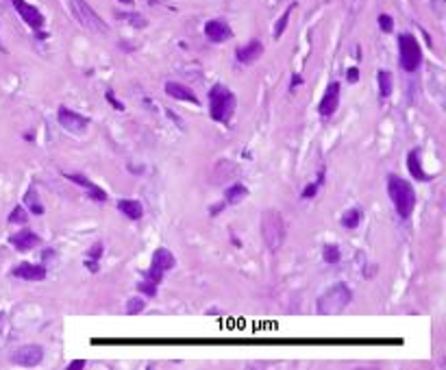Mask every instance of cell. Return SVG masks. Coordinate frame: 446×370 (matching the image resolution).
I'll return each instance as SVG.
<instances>
[{"label":"cell","instance_id":"6da1fadb","mask_svg":"<svg viewBox=\"0 0 446 370\" xmlns=\"http://www.w3.org/2000/svg\"><path fill=\"white\" fill-rule=\"evenodd\" d=\"M387 194H390V200H392L396 214L403 220L412 218L414 207H416V194H414L412 183L403 177H398V174H390L387 177Z\"/></svg>","mask_w":446,"mask_h":370},{"label":"cell","instance_id":"7a4b0ae2","mask_svg":"<svg viewBox=\"0 0 446 370\" xmlns=\"http://www.w3.org/2000/svg\"><path fill=\"white\" fill-rule=\"evenodd\" d=\"M287 237V227L283 216L277 209H266L261 214V239L270 253H277Z\"/></svg>","mask_w":446,"mask_h":370},{"label":"cell","instance_id":"3957f363","mask_svg":"<svg viewBox=\"0 0 446 370\" xmlns=\"http://www.w3.org/2000/svg\"><path fill=\"white\" fill-rule=\"evenodd\" d=\"M235 94L222 85V83H216V85L209 89V116H211L214 122H229L235 114Z\"/></svg>","mask_w":446,"mask_h":370},{"label":"cell","instance_id":"277c9868","mask_svg":"<svg viewBox=\"0 0 446 370\" xmlns=\"http://www.w3.org/2000/svg\"><path fill=\"white\" fill-rule=\"evenodd\" d=\"M353 301V292L346 283H335L316 303L318 313H338Z\"/></svg>","mask_w":446,"mask_h":370},{"label":"cell","instance_id":"5b68a950","mask_svg":"<svg viewBox=\"0 0 446 370\" xmlns=\"http://www.w3.org/2000/svg\"><path fill=\"white\" fill-rule=\"evenodd\" d=\"M398 59L400 68L405 72H416L422 63V48L418 40L412 33H400L398 35Z\"/></svg>","mask_w":446,"mask_h":370},{"label":"cell","instance_id":"8992f818","mask_svg":"<svg viewBox=\"0 0 446 370\" xmlns=\"http://www.w3.org/2000/svg\"><path fill=\"white\" fill-rule=\"evenodd\" d=\"M72 11H74L76 20L83 24L85 29L94 31V33H100V35H107V31H109L107 22L85 3V0H72Z\"/></svg>","mask_w":446,"mask_h":370},{"label":"cell","instance_id":"52a82bcc","mask_svg":"<svg viewBox=\"0 0 446 370\" xmlns=\"http://www.w3.org/2000/svg\"><path fill=\"white\" fill-rule=\"evenodd\" d=\"M57 122L61 128H66L72 135H83L89 128V118L83 114H76L68 107H59L57 109Z\"/></svg>","mask_w":446,"mask_h":370},{"label":"cell","instance_id":"ba28073f","mask_svg":"<svg viewBox=\"0 0 446 370\" xmlns=\"http://www.w3.org/2000/svg\"><path fill=\"white\" fill-rule=\"evenodd\" d=\"M340 98H342V85L338 81H331L324 89L320 105H318V114L322 118H331L340 107Z\"/></svg>","mask_w":446,"mask_h":370},{"label":"cell","instance_id":"9c48e42d","mask_svg":"<svg viewBox=\"0 0 446 370\" xmlns=\"http://www.w3.org/2000/svg\"><path fill=\"white\" fill-rule=\"evenodd\" d=\"M11 5L15 7V11L20 13V17L31 26L33 31H42V26L46 24V17H44V13L40 11L37 7L29 5L26 0H11Z\"/></svg>","mask_w":446,"mask_h":370},{"label":"cell","instance_id":"30bf717a","mask_svg":"<svg viewBox=\"0 0 446 370\" xmlns=\"http://www.w3.org/2000/svg\"><path fill=\"white\" fill-rule=\"evenodd\" d=\"M11 359H13V364L22 366V368H33V366H37L44 359V348L37 346V344L22 346V348H17L15 353L11 355Z\"/></svg>","mask_w":446,"mask_h":370},{"label":"cell","instance_id":"8fae6325","mask_svg":"<svg viewBox=\"0 0 446 370\" xmlns=\"http://www.w3.org/2000/svg\"><path fill=\"white\" fill-rule=\"evenodd\" d=\"M66 179L68 181H72L74 185H79V188H83L85 192H87V196H89V200H96V202H107V192L100 188V185H96L94 181H89L85 174H79V172H74V174H66Z\"/></svg>","mask_w":446,"mask_h":370},{"label":"cell","instance_id":"7c38bea8","mask_svg":"<svg viewBox=\"0 0 446 370\" xmlns=\"http://www.w3.org/2000/svg\"><path fill=\"white\" fill-rule=\"evenodd\" d=\"M11 274L15 276V279H22V281H44V279H46V274H48V270H46V266H42V264L22 262V264H17L13 268Z\"/></svg>","mask_w":446,"mask_h":370},{"label":"cell","instance_id":"4fadbf2b","mask_svg":"<svg viewBox=\"0 0 446 370\" xmlns=\"http://www.w3.org/2000/svg\"><path fill=\"white\" fill-rule=\"evenodd\" d=\"M205 35H207L209 42L224 44V42H229L231 37H233V31H231V26L226 24L224 20H209L205 24Z\"/></svg>","mask_w":446,"mask_h":370},{"label":"cell","instance_id":"5bb4252c","mask_svg":"<svg viewBox=\"0 0 446 370\" xmlns=\"http://www.w3.org/2000/svg\"><path fill=\"white\" fill-rule=\"evenodd\" d=\"M9 242H11V246L15 248V251L26 253V251H31V248L37 246L42 239H40V235L35 233V231H31V229H20L17 233H13L11 237H9Z\"/></svg>","mask_w":446,"mask_h":370},{"label":"cell","instance_id":"9a60e30c","mask_svg":"<svg viewBox=\"0 0 446 370\" xmlns=\"http://www.w3.org/2000/svg\"><path fill=\"white\" fill-rule=\"evenodd\" d=\"M261 54H263V44L259 40H250L248 44H244L242 48L235 50V59H238V63H242V66H250V63L257 61Z\"/></svg>","mask_w":446,"mask_h":370},{"label":"cell","instance_id":"2e32d148","mask_svg":"<svg viewBox=\"0 0 446 370\" xmlns=\"http://www.w3.org/2000/svg\"><path fill=\"white\" fill-rule=\"evenodd\" d=\"M163 91H166L168 96L177 98V100H185V103H192V105H198L200 100L198 96L194 94L192 87H187L185 83H174V81H168L166 85H163Z\"/></svg>","mask_w":446,"mask_h":370},{"label":"cell","instance_id":"e0dca14e","mask_svg":"<svg viewBox=\"0 0 446 370\" xmlns=\"http://www.w3.org/2000/svg\"><path fill=\"white\" fill-rule=\"evenodd\" d=\"M407 170L412 172V177L416 181H431L433 177L431 174H426L422 170V155H420V148H412V151L407 153Z\"/></svg>","mask_w":446,"mask_h":370},{"label":"cell","instance_id":"ac0fdd59","mask_svg":"<svg viewBox=\"0 0 446 370\" xmlns=\"http://www.w3.org/2000/svg\"><path fill=\"white\" fill-rule=\"evenodd\" d=\"M177 264L174 255H172V251H168V248H157V251L152 253V262H150V268H154V270H159L166 274L168 270H172Z\"/></svg>","mask_w":446,"mask_h":370},{"label":"cell","instance_id":"d6986e66","mask_svg":"<svg viewBox=\"0 0 446 370\" xmlns=\"http://www.w3.org/2000/svg\"><path fill=\"white\" fill-rule=\"evenodd\" d=\"M118 209H120V214L126 216L129 220H142V216H144V205L140 200H133V198L118 200Z\"/></svg>","mask_w":446,"mask_h":370},{"label":"cell","instance_id":"ffe728a7","mask_svg":"<svg viewBox=\"0 0 446 370\" xmlns=\"http://www.w3.org/2000/svg\"><path fill=\"white\" fill-rule=\"evenodd\" d=\"M248 196V188L244 183H233L224 192V202L226 205H240V202Z\"/></svg>","mask_w":446,"mask_h":370},{"label":"cell","instance_id":"44dd1931","mask_svg":"<svg viewBox=\"0 0 446 370\" xmlns=\"http://www.w3.org/2000/svg\"><path fill=\"white\" fill-rule=\"evenodd\" d=\"M24 205L35 216H42L44 214V205H42V198H40L37 188H35V185H31V188L24 192Z\"/></svg>","mask_w":446,"mask_h":370},{"label":"cell","instance_id":"7402d4cb","mask_svg":"<svg viewBox=\"0 0 446 370\" xmlns=\"http://www.w3.org/2000/svg\"><path fill=\"white\" fill-rule=\"evenodd\" d=\"M361 220H363V209L361 207H351V209H346L342 214L340 225L344 229H357L361 225Z\"/></svg>","mask_w":446,"mask_h":370},{"label":"cell","instance_id":"603a6c76","mask_svg":"<svg viewBox=\"0 0 446 370\" xmlns=\"http://www.w3.org/2000/svg\"><path fill=\"white\" fill-rule=\"evenodd\" d=\"M377 83H379V94H381V98H390V96H392V91H394V77H392V72L379 70Z\"/></svg>","mask_w":446,"mask_h":370},{"label":"cell","instance_id":"cb8c5ba5","mask_svg":"<svg viewBox=\"0 0 446 370\" xmlns=\"http://www.w3.org/2000/svg\"><path fill=\"white\" fill-rule=\"evenodd\" d=\"M103 251H105L103 242H94L92 246H89L87 259H85V266H87L89 272H98V262H100V257H103Z\"/></svg>","mask_w":446,"mask_h":370},{"label":"cell","instance_id":"d4e9b609","mask_svg":"<svg viewBox=\"0 0 446 370\" xmlns=\"http://www.w3.org/2000/svg\"><path fill=\"white\" fill-rule=\"evenodd\" d=\"M322 259L326 264H340V259H342V248L338 246V244H324L322 246Z\"/></svg>","mask_w":446,"mask_h":370},{"label":"cell","instance_id":"484cf974","mask_svg":"<svg viewBox=\"0 0 446 370\" xmlns=\"http://www.w3.org/2000/svg\"><path fill=\"white\" fill-rule=\"evenodd\" d=\"M324 179H326V170L322 168L320 172H318V179H316L314 183H307V185H305V190H303V194H300V196H303V198H314L316 194H318V190H320V185L324 183Z\"/></svg>","mask_w":446,"mask_h":370},{"label":"cell","instance_id":"4316f807","mask_svg":"<svg viewBox=\"0 0 446 370\" xmlns=\"http://www.w3.org/2000/svg\"><path fill=\"white\" fill-rule=\"evenodd\" d=\"M9 222H11V225H26V222H29V211H26V207L15 205L13 211L9 214Z\"/></svg>","mask_w":446,"mask_h":370},{"label":"cell","instance_id":"83f0119b","mask_svg":"<svg viewBox=\"0 0 446 370\" xmlns=\"http://www.w3.org/2000/svg\"><path fill=\"white\" fill-rule=\"evenodd\" d=\"M292 11H294V5H289L285 11H283V15L279 17V22L275 24V37H277V40L285 33V26H287V22H289V15H292Z\"/></svg>","mask_w":446,"mask_h":370},{"label":"cell","instance_id":"f1b7e54d","mask_svg":"<svg viewBox=\"0 0 446 370\" xmlns=\"http://www.w3.org/2000/svg\"><path fill=\"white\" fill-rule=\"evenodd\" d=\"M138 290H140L144 296H148V299H154V296H157V285L150 283V281H146V279H142V281L138 283Z\"/></svg>","mask_w":446,"mask_h":370},{"label":"cell","instance_id":"f546056e","mask_svg":"<svg viewBox=\"0 0 446 370\" xmlns=\"http://www.w3.org/2000/svg\"><path fill=\"white\" fill-rule=\"evenodd\" d=\"M379 26L383 33H392L394 31V17L387 15V13H381L379 15Z\"/></svg>","mask_w":446,"mask_h":370},{"label":"cell","instance_id":"4dcf8cb0","mask_svg":"<svg viewBox=\"0 0 446 370\" xmlns=\"http://www.w3.org/2000/svg\"><path fill=\"white\" fill-rule=\"evenodd\" d=\"M144 299H140V296H133V299L126 303V313H140L144 309Z\"/></svg>","mask_w":446,"mask_h":370},{"label":"cell","instance_id":"1f68e13d","mask_svg":"<svg viewBox=\"0 0 446 370\" xmlns=\"http://www.w3.org/2000/svg\"><path fill=\"white\" fill-rule=\"evenodd\" d=\"M120 17H124L129 24H133V26H138V29H144L146 26V20L140 15V13H120Z\"/></svg>","mask_w":446,"mask_h":370},{"label":"cell","instance_id":"d6a6232c","mask_svg":"<svg viewBox=\"0 0 446 370\" xmlns=\"http://www.w3.org/2000/svg\"><path fill=\"white\" fill-rule=\"evenodd\" d=\"M105 98H107V103L111 105L115 111H124V103H122V100H118V96H115L113 89H107V91H105Z\"/></svg>","mask_w":446,"mask_h":370},{"label":"cell","instance_id":"836d02e7","mask_svg":"<svg viewBox=\"0 0 446 370\" xmlns=\"http://www.w3.org/2000/svg\"><path fill=\"white\" fill-rule=\"evenodd\" d=\"M224 207H226V202H224V200H220V202H214V207L209 209V216H211V218H216L218 214H222V211H224Z\"/></svg>","mask_w":446,"mask_h":370},{"label":"cell","instance_id":"e575fe53","mask_svg":"<svg viewBox=\"0 0 446 370\" xmlns=\"http://www.w3.org/2000/svg\"><path fill=\"white\" fill-rule=\"evenodd\" d=\"M346 81H348V83H357V81H359V68H348Z\"/></svg>","mask_w":446,"mask_h":370},{"label":"cell","instance_id":"d590c367","mask_svg":"<svg viewBox=\"0 0 446 370\" xmlns=\"http://www.w3.org/2000/svg\"><path fill=\"white\" fill-rule=\"evenodd\" d=\"M300 85H303V77L300 74H292V85H289V89H296Z\"/></svg>","mask_w":446,"mask_h":370},{"label":"cell","instance_id":"8d00e7d4","mask_svg":"<svg viewBox=\"0 0 446 370\" xmlns=\"http://www.w3.org/2000/svg\"><path fill=\"white\" fill-rule=\"evenodd\" d=\"M85 368V362L83 359H76V362H72L70 366H68V370H83Z\"/></svg>","mask_w":446,"mask_h":370},{"label":"cell","instance_id":"74e56055","mask_svg":"<svg viewBox=\"0 0 446 370\" xmlns=\"http://www.w3.org/2000/svg\"><path fill=\"white\" fill-rule=\"evenodd\" d=\"M120 3H124V5H133V0H120Z\"/></svg>","mask_w":446,"mask_h":370},{"label":"cell","instance_id":"f35d334b","mask_svg":"<svg viewBox=\"0 0 446 370\" xmlns=\"http://www.w3.org/2000/svg\"><path fill=\"white\" fill-rule=\"evenodd\" d=\"M0 52H7V48H5V46H3V42H0Z\"/></svg>","mask_w":446,"mask_h":370},{"label":"cell","instance_id":"ab89813d","mask_svg":"<svg viewBox=\"0 0 446 370\" xmlns=\"http://www.w3.org/2000/svg\"><path fill=\"white\" fill-rule=\"evenodd\" d=\"M148 3H152V5H154V3H157V0H148Z\"/></svg>","mask_w":446,"mask_h":370},{"label":"cell","instance_id":"60d3db41","mask_svg":"<svg viewBox=\"0 0 446 370\" xmlns=\"http://www.w3.org/2000/svg\"><path fill=\"white\" fill-rule=\"evenodd\" d=\"M0 320H3V313H0Z\"/></svg>","mask_w":446,"mask_h":370}]
</instances>
